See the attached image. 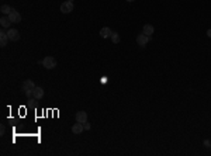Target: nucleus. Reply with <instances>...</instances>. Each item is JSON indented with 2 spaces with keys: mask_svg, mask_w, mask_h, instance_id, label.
I'll use <instances>...</instances> for the list:
<instances>
[{
  "mask_svg": "<svg viewBox=\"0 0 211 156\" xmlns=\"http://www.w3.org/2000/svg\"><path fill=\"white\" fill-rule=\"evenodd\" d=\"M34 89H35V84H34V82L33 80H25L23 83V90L24 93H25V96L27 97H31V94H33V92H34Z\"/></svg>",
  "mask_w": 211,
  "mask_h": 156,
  "instance_id": "f257e3e1",
  "label": "nucleus"
},
{
  "mask_svg": "<svg viewBox=\"0 0 211 156\" xmlns=\"http://www.w3.org/2000/svg\"><path fill=\"white\" fill-rule=\"evenodd\" d=\"M41 64L45 69H53V68L56 66V61H55L52 56H45V58L42 59Z\"/></svg>",
  "mask_w": 211,
  "mask_h": 156,
  "instance_id": "f03ea898",
  "label": "nucleus"
},
{
  "mask_svg": "<svg viewBox=\"0 0 211 156\" xmlns=\"http://www.w3.org/2000/svg\"><path fill=\"white\" fill-rule=\"evenodd\" d=\"M73 10V1H64L62 4H61V12L65 13V14H68V13H70Z\"/></svg>",
  "mask_w": 211,
  "mask_h": 156,
  "instance_id": "7ed1b4c3",
  "label": "nucleus"
},
{
  "mask_svg": "<svg viewBox=\"0 0 211 156\" xmlns=\"http://www.w3.org/2000/svg\"><path fill=\"white\" fill-rule=\"evenodd\" d=\"M149 40H151V37L145 35L144 32L137 37V42H138V45H139V46H145V45L148 44V41H149Z\"/></svg>",
  "mask_w": 211,
  "mask_h": 156,
  "instance_id": "20e7f679",
  "label": "nucleus"
},
{
  "mask_svg": "<svg viewBox=\"0 0 211 156\" xmlns=\"http://www.w3.org/2000/svg\"><path fill=\"white\" fill-rule=\"evenodd\" d=\"M7 35H9V40L10 41H18L20 40V32L14 28L9 30V31H7Z\"/></svg>",
  "mask_w": 211,
  "mask_h": 156,
  "instance_id": "39448f33",
  "label": "nucleus"
},
{
  "mask_svg": "<svg viewBox=\"0 0 211 156\" xmlns=\"http://www.w3.org/2000/svg\"><path fill=\"white\" fill-rule=\"evenodd\" d=\"M76 121L80 124H85L87 121V113L86 111H77L76 113Z\"/></svg>",
  "mask_w": 211,
  "mask_h": 156,
  "instance_id": "423d86ee",
  "label": "nucleus"
},
{
  "mask_svg": "<svg viewBox=\"0 0 211 156\" xmlns=\"http://www.w3.org/2000/svg\"><path fill=\"white\" fill-rule=\"evenodd\" d=\"M9 18L12 20V23H20V21H21V16H20V13H17L14 9H13V12L9 14Z\"/></svg>",
  "mask_w": 211,
  "mask_h": 156,
  "instance_id": "0eeeda50",
  "label": "nucleus"
},
{
  "mask_svg": "<svg viewBox=\"0 0 211 156\" xmlns=\"http://www.w3.org/2000/svg\"><path fill=\"white\" fill-rule=\"evenodd\" d=\"M7 40H9V35L4 30H1L0 31V45L1 46H6L7 45Z\"/></svg>",
  "mask_w": 211,
  "mask_h": 156,
  "instance_id": "6e6552de",
  "label": "nucleus"
},
{
  "mask_svg": "<svg viewBox=\"0 0 211 156\" xmlns=\"http://www.w3.org/2000/svg\"><path fill=\"white\" fill-rule=\"evenodd\" d=\"M83 129H85V127H83V124H80V122H77V124H75L73 127H72V132L76 134V135H79V134L83 132Z\"/></svg>",
  "mask_w": 211,
  "mask_h": 156,
  "instance_id": "1a4fd4ad",
  "label": "nucleus"
},
{
  "mask_svg": "<svg viewBox=\"0 0 211 156\" xmlns=\"http://www.w3.org/2000/svg\"><path fill=\"white\" fill-rule=\"evenodd\" d=\"M33 96H34V98H37V100L42 98V96H44V90H42V87H37V86H35L34 92H33Z\"/></svg>",
  "mask_w": 211,
  "mask_h": 156,
  "instance_id": "9d476101",
  "label": "nucleus"
},
{
  "mask_svg": "<svg viewBox=\"0 0 211 156\" xmlns=\"http://www.w3.org/2000/svg\"><path fill=\"white\" fill-rule=\"evenodd\" d=\"M153 31H155V30H153V27L151 25V24H145L144 28H142V32H144L145 35H148V37H151V35L153 34Z\"/></svg>",
  "mask_w": 211,
  "mask_h": 156,
  "instance_id": "9b49d317",
  "label": "nucleus"
},
{
  "mask_svg": "<svg viewBox=\"0 0 211 156\" xmlns=\"http://www.w3.org/2000/svg\"><path fill=\"white\" fill-rule=\"evenodd\" d=\"M111 32H113V31L108 28V27H104V28L100 30V35H101L103 38H108V37L111 35Z\"/></svg>",
  "mask_w": 211,
  "mask_h": 156,
  "instance_id": "f8f14e48",
  "label": "nucleus"
},
{
  "mask_svg": "<svg viewBox=\"0 0 211 156\" xmlns=\"http://www.w3.org/2000/svg\"><path fill=\"white\" fill-rule=\"evenodd\" d=\"M0 24H1V27H3V28H7V27L12 24V20H10L9 17H1L0 18Z\"/></svg>",
  "mask_w": 211,
  "mask_h": 156,
  "instance_id": "ddd939ff",
  "label": "nucleus"
},
{
  "mask_svg": "<svg viewBox=\"0 0 211 156\" xmlns=\"http://www.w3.org/2000/svg\"><path fill=\"white\" fill-rule=\"evenodd\" d=\"M0 12L3 13V14H10L13 12V9L10 6H7V4H3V6L0 7Z\"/></svg>",
  "mask_w": 211,
  "mask_h": 156,
  "instance_id": "4468645a",
  "label": "nucleus"
},
{
  "mask_svg": "<svg viewBox=\"0 0 211 156\" xmlns=\"http://www.w3.org/2000/svg\"><path fill=\"white\" fill-rule=\"evenodd\" d=\"M110 37H111V41L114 42V44H118V42H120V35H118L116 31H113Z\"/></svg>",
  "mask_w": 211,
  "mask_h": 156,
  "instance_id": "2eb2a0df",
  "label": "nucleus"
},
{
  "mask_svg": "<svg viewBox=\"0 0 211 156\" xmlns=\"http://www.w3.org/2000/svg\"><path fill=\"white\" fill-rule=\"evenodd\" d=\"M83 127H85V129H90V124H89V122L86 121L85 124H83Z\"/></svg>",
  "mask_w": 211,
  "mask_h": 156,
  "instance_id": "dca6fc26",
  "label": "nucleus"
},
{
  "mask_svg": "<svg viewBox=\"0 0 211 156\" xmlns=\"http://www.w3.org/2000/svg\"><path fill=\"white\" fill-rule=\"evenodd\" d=\"M4 132H6V128H4V125H1V128H0V134L4 135Z\"/></svg>",
  "mask_w": 211,
  "mask_h": 156,
  "instance_id": "f3484780",
  "label": "nucleus"
},
{
  "mask_svg": "<svg viewBox=\"0 0 211 156\" xmlns=\"http://www.w3.org/2000/svg\"><path fill=\"white\" fill-rule=\"evenodd\" d=\"M204 145H205V146H211V145H210V141H204Z\"/></svg>",
  "mask_w": 211,
  "mask_h": 156,
  "instance_id": "a211bd4d",
  "label": "nucleus"
},
{
  "mask_svg": "<svg viewBox=\"0 0 211 156\" xmlns=\"http://www.w3.org/2000/svg\"><path fill=\"white\" fill-rule=\"evenodd\" d=\"M207 35H208V37L211 38V28H210V30H207Z\"/></svg>",
  "mask_w": 211,
  "mask_h": 156,
  "instance_id": "6ab92c4d",
  "label": "nucleus"
},
{
  "mask_svg": "<svg viewBox=\"0 0 211 156\" xmlns=\"http://www.w3.org/2000/svg\"><path fill=\"white\" fill-rule=\"evenodd\" d=\"M127 1H134V0H127Z\"/></svg>",
  "mask_w": 211,
  "mask_h": 156,
  "instance_id": "aec40b11",
  "label": "nucleus"
},
{
  "mask_svg": "<svg viewBox=\"0 0 211 156\" xmlns=\"http://www.w3.org/2000/svg\"><path fill=\"white\" fill-rule=\"evenodd\" d=\"M68 1H73V0H68Z\"/></svg>",
  "mask_w": 211,
  "mask_h": 156,
  "instance_id": "412c9836",
  "label": "nucleus"
}]
</instances>
